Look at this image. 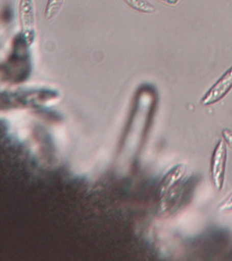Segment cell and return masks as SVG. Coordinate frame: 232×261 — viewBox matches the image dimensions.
<instances>
[{
  "label": "cell",
  "instance_id": "52a82bcc",
  "mask_svg": "<svg viewBox=\"0 0 232 261\" xmlns=\"http://www.w3.org/2000/svg\"><path fill=\"white\" fill-rule=\"evenodd\" d=\"M64 2V0H48L44 12L46 20H50L54 18L60 11Z\"/></svg>",
  "mask_w": 232,
  "mask_h": 261
},
{
  "label": "cell",
  "instance_id": "5b68a950",
  "mask_svg": "<svg viewBox=\"0 0 232 261\" xmlns=\"http://www.w3.org/2000/svg\"><path fill=\"white\" fill-rule=\"evenodd\" d=\"M183 193V188L178 185L171 189L170 191L161 197L160 212L161 213H168L176 207L177 203L180 201Z\"/></svg>",
  "mask_w": 232,
  "mask_h": 261
},
{
  "label": "cell",
  "instance_id": "3957f363",
  "mask_svg": "<svg viewBox=\"0 0 232 261\" xmlns=\"http://www.w3.org/2000/svg\"><path fill=\"white\" fill-rule=\"evenodd\" d=\"M232 89V66L209 90L201 100L203 106L217 103L227 95Z\"/></svg>",
  "mask_w": 232,
  "mask_h": 261
},
{
  "label": "cell",
  "instance_id": "8992f818",
  "mask_svg": "<svg viewBox=\"0 0 232 261\" xmlns=\"http://www.w3.org/2000/svg\"><path fill=\"white\" fill-rule=\"evenodd\" d=\"M130 8L136 11L143 13H152L156 11V8L146 0H123Z\"/></svg>",
  "mask_w": 232,
  "mask_h": 261
},
{
  "label": "cell",
  "instance_id": "9c48e42d",
  "mask_svg": "<svg viewBox=\"0 0 232 261\" xmlns=\"http://www.w3.org/2000/svg\"><path fill=\"white\" fill-rule=\"evenodd\" d=\"M222 135H223V138L225 142L232 148V130L224 129L222 132Z\"/></svg>",
  "mask_w": 232,
  "mask_h": 261
},
{
  "label": "cell",
  "instance_id": "7a4b0ae2",
  "mask_svg": "<svg viewBox=\"0 0 232 261\" xmlns=\"http://www.w3.org/2000/svg\"><path fill=\"white\" fill-rule=\"evenodd\" d=\"M226 161H227V149H226L225 143L223 141H219L214 150L211 165L212 181L218 191H220L223 188Z\"/></svg>",
  "mask_w": 232,
  "mask_h": 261
},
{
  "label": "cell",
  "instance_id": "6da1fadb",
  "mask_svg": "<svg viewBox=\"0 0 232 261\" xmlns=\"http://www.w3.org/2000/svg\"><path fill=\"white\" fill-rule=\"evenodd\" d=\"M19 18L21 33L26 44L32 45L36 34V10L34 0H20Z\"/></svg>",
  "mask_w": 232,
  "mask_h": 261
},
{
  "label": "cell",
  "instance_id": "ba28073f",
  "mask_svg": "<svg viewBox=\"0 0 232 261\" xmlns=\"http://www.w3.org/2000/svg\"><path fill=\"white\" fill-rule=\"evenodd\" d=\"M220 210H232V193L220 205Z\"/></svg>",
  "mask_w": 232,
  "mask_h": 261
},
{
  "label": "cell",
  "instance_id": "277c9868",
  "mask_svg": "<svg viewBox=\"0 0 232 261\" xmlns=\"http://www.w3.org/2000/svg\"><path fill=\"white\" fill-rule=\"evenodd\" d=\"M185 171V165L183 164L175 165L169 170L161 181L159 188V196L160 198L180 182Z\"/></svg>",
  "mask_w": 232,
  "mask_h": 261
}]
</instances>
